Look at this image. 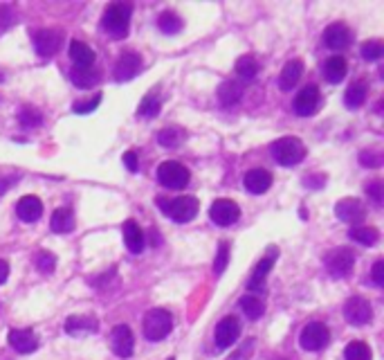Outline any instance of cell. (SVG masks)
I'll return each mask as SVG.
<instances>
[{"label":"cell","instance_id":"cell-48","mask_svg":"<svg viewBox=\"0 0 384 360\" xmlns=\"http://www.w3.org/2000/svg\"><path fill=\"white\" fill-rule=\"evenodd\" d=\"M169 360H173V358H169Z\"/></svg>","mask_w":384,"mask_h":360},{"label":"cell","instance_id":"cell-39","mask_svg":"<svg viewBox=\"0 0 384 360\" xmlns=\"http://www.w3.org/2000/svg\"><path fill=\"white\" fill-rule=\"evenodd\" d=\"M382 54H384V46L380 41H366L362 46V57L366 61H378Z\"/></svg>","mask_w":384,"mask_h":360},{"label":"cell","instance_id":"cell-47","mask_svg":"<svg viewBox=\"0 0 384 360\" xmlns=\"http://www.w3.org/2000/svg\"><path fill=\"white\" fill-rule=\"evenodd\" d=\"M7 277H10V263H7L5 259H0V286L5 284Z\"/></svg>","mask_w":384,"mask_h":360},{"label":"cell","instance_id":"cell-36","mask_svg":"<svg viewBox=\"0 0 384 360\" xmlns=\"http://www.w3.org/2000/svg\"><path fill=\"white\" fill-rule=\"evenodd\" d=\"M160 108H162V101H160V97L156 95V92H149V95L140 101L138 113H140V117H158Z\"/></svg>","mask_w":384,"mask_h":360},{"label":"cell","instance_id":"cell-34","mask_svg":"<svg viewBox=\"0 0 384 360\" xmlns=\"http://www.w3.org/2000/svg\"><path fill=\"white\" fill-rule=\"evenodd\" d=\"M182 25H184L182 19L175 12H164V14H160V19H158V28L164 34H178L182 30Z\"/></svg>","mask_w":384,"mask_h":360},{"label":"cell","instance_id":"cell-13","mask_svg":"<svg viewBox=\"0 0 384 360\" xmlns=\"http://www.w3.org/2000/svg\"><path fill=\"white\" fill-rule=\"evenodd\" d=\"M142 70V57L138 52H122V57L115 63V79L117 81H131Z\"/></svg>","mask_w":384,"mask_h":360},{"label":"cell","instance_id":"cell-18","mask_svg":"<svg viewBox=\"0 0 384 360\" xmlns=\"http://www.w3.org/2000/svg\"><path fill=\"white\" fill-rule=\"evenodd\" d=\"M10 345L19 354H34L39 349V338L32 329H12L10 331Z\"/></svg>","mask_w":384,"mask_h":360},{"label":"cell","instance_id":"cell-6","mask_svg":"<svg viewBox=\"0 0 384 360\" xmlns=\"http://www.w3.org/2000/svg\"><path fill=\"white\" fill-rule=\"evenodd\" d=\"M323 266H326L328 275L335 279H344L351 275L353 266H355V252L348 250V248H335L326 254L323 259Z\"/></svg>","mask_w":384,"mask_h":360},{"label":"cell","instance_id":"cell-12","mask_svg":"<svg viewBox=\"0 0 384 360\" xmlns=\"http://www.w3.org/2000/svg\"><path fill=\"white\" fill-rule=\"evenodd\" d=\"M238 336H241V322H238L234 315H227V318L220 320L216 333H213L218 349H229L238 340Z\"/></svg>","mask_w":384,"mask_h":360},{"label":"cell","instance_id":"cell-41","mask_svg":"<svg viewBox=\"0 0 384 360\" xmlns=\"http://www.w3.org/2000/svg\"><path fill=\"white\" fill-rule=\"evenodd\" d=\"M99 104H101V95H95V97L85 99V101H76V104L72 106V110L76 115H88V113H92V110H97Z\"/></svg>","mask_w":384,"mask_h":360},{"label":"cell","instance_id":"cell-25","mask_svg":"<svg viewBox=\"0 0 384 360\" xmlns=\"http://www.w3.org/2000/svg\"><path fill=\"white\" fill-rule=\"evenodd\" d=\"M50 228H52L54 232H58V234L72 232V230H74V214H72V210H67V208L54 210L52 219H50Z\"/></svg>","mask_w":384,"mask_h":360},{"label":"cell","instance_id":"cell-32","mask_svg":"<svg viewBox=\"0 0 384 360\" xmlns=\"http://www.w3.org/2000/svg\"><path fill=\"white\" fill-rule=\"evenodd\" d=\"M344 358L346 360H373V351L371 347L362 340H353L348 342L344 349Z\"/></svg>","mask_w":384,"mask_h":360},{"label":"cell","instance_id":"cell-1","mask_svg":"<svg viewBox=\"0 0 384 360\" xmlns=\"http://www.w3.org/2000/svg\"><path fill=\"white\" fill-rule=\"evenodd\" d=\"M131 14H133V7L128 3L108 5V10L104 12V19H101V25H104V30L113 39H124L128 34V25H131Z\"/></svg>","mask_w":384,"mask_h":360},{"label":"cell","instance_id":"cell-21","mask_svg":"<svg viewBox=\"0 0 384 360\" xmlns=\"http://www.w3.org/2000/svg\"><path fill=\"white\" fill-rule=\"evenodd\" d=\"M16 214H19V219L25 223H34L41 219L43 214V203L36 199V196H23L16 205Z\"/></svg>","mask_w":384,"mask_h":360},{"label":"cell","instance_id":"cell-37","mask_svg":"<svg viewBox=\"0 0 384 360\" xmlns=\"http://www.w3.org/2000/svg\"><path fill=\"white\" fill-rule=\"evenodd\" d=\"M19 122H21V126H25V128H34V126H39V124L43 122V115L39 113L36 108L23 106V108L19 110Z\"/></svg>","mask_w":384,"mask_h":360},{"label":"cell","instance_id":"cell-15","mask_svg":"<svg viewBox=\"0 0 384 360\" xmlns=\"http://www.w3.org/2000/svg\"><path fill=\"white\" fill-rule=\"evenodd\" d=\"M353 34L351 30L346 28V25H341V23H332L328 25L326 30H323V46L330 48V50H335V52H339V50H346L348 46H351V39Z\"/></svg>","mask_w":384,"mask_h":360},{"label":"cell","instance_id":"cell-17","mask_svg":"<svg viewBox=\"0 0 384 360\" xmlns=\"http://www.w3.org/2000/svg\"><path fill=\"white\" fill-rule=\"evenodd\" d=\"M113 351L119 358H131L135 351V336L128 324H119L113 329Z\"/></svg>","mask_w":384,"mask_h":360},{"label":"cell","instance_id":"cell-46","mask_svg":"<svg viewBox=\"0 0 384 360\" xmlns=\"http://www.w3.org/2000/svg\"><path fill=\"white\" fill-rule=\"evenodd\" d=\"M124 165L128 171H138L140 169V158H138V153L135 151H126L124 153Z\"/></svg>","mask_w":384,"mask_h":360},{"label":"cell","instance_id":"cell-24","mask_svg":"<svg viewBox=\"0 0 384 360\" xmlns=\"http://www.w3.org/2000/svg\"><path fill=\"white\" fill-rule=\"evenodd\" d=\"M70 59L74 68H90L95 63V52H92L90 46H85L81 41H72L70 43Z\"/></svg>","mask_w":384,"mask_h":360},{"label":"cell","instance_id":"cell-45","mask_svg":"<svg viewBox=\"0 0 384 360\" xmlns=\"http://www.w3.org/2000/svg\"><path fill=\"white\" fill-rule=\"evenodd\" d=\"M371 277H373V284L375 286H384V261H375L373 263Z\"/></svg>","mask_w":384,"mask_h":360},{"label":"cell","instance_id":"cell-22","mask_svg":"<svg viewBox=\"0 0 384 360\" xmlns=\"http://www.w3.org/2000/svg\"><path fill=\"white\" fill-rule=\"evenodd\" d=\"M124 243L133 254H140L147 246V239H144L142 228L135 221H126L124 223Z\"/></svg>","mask_w":384,"mask_h":360},{"label":"cell","instance_id":"cell-27","mask_svg":"<svg viewBox=\"0 0 384 360\" xmlns=\"http://www.w3.org/2000/svg\"><path fill=\"white\" fill-rule=\"evenodd\" d=\"M243 97V88L236 81H225L218 88V101L223 106H236Z\"/></svg>","mask_w":384,"mask_h":360},{"label":"cell","instance_id":"cell-33","mask_svg":"<svg viewBox=\"0 0 384 360\" xmlns=\"http://www.w3.org/2000/svg\"><path fill=\"white\" fill-rule=\"evenodd\" d=\"M256 72H259V63H256V59L252 54H245L236 61V74L241 77L243 81H252Z\"/></svg>","mask_w":384,"mask_h":360},{"label":"cell","instance_id":"cell-35","mask_svg":"<svg viewBox=\"0 0 384 360\" xmlns=\"http://www.w3.org/2000/svg\"><path fill=\"white\" fill-rule=\"evenodd\" d=\"M351 239L362 246H375L380 241V232L375 228H366V226H360V228H353L351 230Z\"/></svg>","mask_w":384,"mask_h":360},{"label":"cell","instance_id":"cell-7","mask_svg":"<svg viewBox=\"0 0 384 360\" xmlns=\"http://www.w3.org/2000/svg\"><path fill=\"white\" fill-rule=\"evenodd\" d=\"M330 340V331L323 322H310L306 324L301 331V338H299V345H301L306 351H321L328 345Z\"/></svg>","mask_w":384,"mask_h":360},{"label":"cell","instance_id":"cell-4","mask_svg":"<svg viewBox=\"0 0 384 360\" xmlns=\"http://www.w3.org/2000/svg\"><path fill=\"white\" fill-rule=\"evenodd\" d=\"M272 156L281 167H295L306 158V147L299 138H281L272 144Z\"/></svg>","mask_w":384,"mask_h":360},{"label":"cell","instance_id":"cell-2","mask_svg":"<svg viewBox=\"0 0 384 360\" xmlns=\"http://www.w3.org/2000/svg\"><path fill=\"white\" fill-rule=\"evenodd\" d=\"M171 329H173V315H171L167 308H151V311L144 315V336L151 342L164 340Z\"/></svg>","mask_w":384,"mask_h":360},{"label":"cell","instance_id":"cell-42","mask_svg":"<svg viewBox=\"0 0 384 360\" xmlns=\"http://www.w3.org/2000/svg\"><path fill=\"white\" fill-rule=\"evenodd\" d=\"M366 194H369L371 201L380 208L382 201H384V183L382 180H371V183L366 185Z\"/></svg>","mask_w":384,"mask_h":360},{"label":"cell","instance_id":"cell-8","mask_svg":"<svg viewBox=\"0 0 384 360\" xmlns=\"http://www.w3.org/2000/svg\"><path fill=\"white\" fill-rule=\"evenodd\" d=\"M344 318L353 327H366L373 320V308L371 302L364 297H351L344 304Z\"/></svg>","mask_w":384,"mask_h":360},{"label":"cell","instance_id":"cell-28","mask_svg":"<svg viewBox=\"0 0 384 360\" xmlns=\"http://www.w3.org/2000/svg\"><path fill=\"white\" fill-rule=\"evenodd\" d=\"M184 138H186L184 131L182 128H178V126H167L158 133V142L164 149H178L184 142Z\"/></svg>","mask_w":384,"mask_h":360},{"label":"cell","instance_id":"cell-16","mask_svg":"<svg viewBox=\"0 0 384 360\" xmlns=\"http://www.w3.org/2000/svg\"><path fill=\"white\" fill-rule=\"evenodd\" d=\"M277 257H279V250L270 248L268 254L263 257V259L259 261V266L254 268L250 281H247V290H263V286H266V279H268V272L272 270V266H275Z\"/></svg>","mask_w":384,"mask_h":360},{"label":"cell","instance_id":"cell-23","mask_svg":"<svg viewBox=\"0 0 384 360\" xmlns=\"http://www.w3.org/2000/svg\"><path fill=\"white\" fill-rule=\"evenodd\" d=\"M303 74V63L299 61V59H292V61H288L284 66V70L279 74V88L281 90H292L297 81L301 79Z\"/></svg>","mask_w":384,"mask_h":360},{"label":"cell","instance_id":"cell-31","mask_svg":"<svg viewBox=\"0 0 384 360\" xmlns=\"http://www.w3.org/2000/svg\"><path fill=\"white\" fill-rule=\"evenodd\" d=\"M238 306L243 308L245 318L250 320H259L263 313H266V306H263V302L256 295H245L241 297V302H238Z\"/></svg>","mask_w":384,"mask_h":360},{"label":"cell","instance_id":"cell-10","mask_svg":"<svg viewBox=\"0 0 384 360\" xmlns=\"http://www.w3.org/2000/svg\"><path fill=\"white\" fill-rule=\"evenodd\" d=\"M319 101H321V97H319L317 86H306V88L299 90L295 97V113L299 117H310L317 113Z\"/></svg>","mask_w":384,"mask_h":360},{"label":"cell","instance_id":"cell-29","mask_svg":"<svg viewBox=\"0 0 384 360\" xmlns=\"http://www.w3.org/2000/svg\"><path fill=\"white\" fill-rule=\"evenodd\" d=\"M70 79L79 88H92L99 81V70H92V68H72Z\"/></svg>","mask_w":384,"mask_h":360},{"label":"cell","instance_id":"cell-30","mask_svg":"<svg viewBox=\"0 0 384 360\" xmlns=\"http://www.w3.org/2000/svg\"><path fill=\"white\" fill-rule=\"evenodd\" d=\"M366 92H369V86H366L364 81H355L348 86V90H346V106L348 108H360L364 104V99H366Z\"/></svg>","mask_w":384,"mask_h":360},{"label":"cell","instance_id":"cell-19","mask_svg":"<svg viewBox=\"0 0 384 360\" xmlns=\"http://www.w3.org/2000/svg\"><path fill=\"white\" fill-rule=\"evenodd\" d=\"M97 329H99V322L92 315H70L65 320V331L74 338L88 336V333H95Z\"/></svg>","mask_w":384,"mask_h":360},{"label":"cell","instance_id":"cell-26","mask_svg":"<svg viewBox=\"0 0 384 360\" xmlns=\"http://www.w3.org/2000/svg\"><path fill=\"white\" fill-rule=\"evenodd\" d=\"M323 77H326L330 83L344 81V77H346V59L344 57L326 59V63H323Z\"/></svg>","mask_w":384,"mask_h":360},{"label":"cell","instance_id":"cell-44","mask_svg":"<svg viewBox=\"0 0 384 360\" xmlns=\"http://www.w3.org/2000/svg\"><path fill=\"white\" fill-rule=\"evenodd\" d=\"M360 162L364 167H382V153L380 151H362L360 153Z\"/></svg>","mask_w":384,"mask_h":360},{"label":"cell","instance_id":"cell-40","mask_svg":"<svg viewBox=\"0 0 384 360\" xmlns=\"http://www.w3.org/2000/svg\"><path fill=\"white\" fill-rule=\"evenodd\" d=\"M227 261H229V243H220L218 246V257H216V263H213V275L220 277L227 268Z\"/></svg>","mask_w":384,"mask_h":360},{"label":"cell","instance_id":"cell-14","mask_svg":"<svg viewBox=\"0 0 384 360\" xmlns=\"http://www.w3.org/2000/svg\"><path fill=\"white\" fill-rule=\"evenodd\" d=\"M335 214L339 221L348 223V226H357V223H362V219L366 217V208H364V203L357 199H341L335 205Z\"/></svg>","mask_w":384,"mask_h":360},{"label":"cell","instance_id":"cell-20","mask_svg":"<svg viewBox=\"0 0 384 360\" xmlns=\"http://www.w3.org/2000/svg\"><path fill=\"white\" fill-rule=\"evenodd\" d=\"M243 183H245V190L250 194H266L272 187V174L266 169H252L245 174Z\"/></svg>","mask_w":384,"mask_h":360},{"label":"cell","instance_id":"cell-11","mask_svg":"<svg viewBox=\"0 0 384 360\" xmlns=\"http://www.w3.org/2000/svg\"><path fill=\"white\" fill-rule=\"evenodd\" d=\"M61 48V32L58 30H39L34 34V50L43 59H50Z\"/></svg>","mask_w":384,"mask_h":360},{"label":"cell","instance_id":"cell-9","mask_svg":"<svg viewBox=\"0 0 384 360\" xmlns=\"http://www.w3.org/2000/svg\"><path fill=\"white\" fill-rule=\"evenodd\" d=\"M209 217H211L213 223H216V226L229 228V226H234L238 219H241V208H238L234 201L220 199V201H213L211 210H209Z\"/></svg>","mask_w":384,"mask_h":360},{"label":"cell","instance_id":"cell-5","mask_svg":"<svg viewBox=\"0 0 384 360\" xmlns=\"http://www.w3.org/2000/svg\"><path fill=\"white\" fill-rule=\"evenodd\" d=\"M158 180L164 187H169V190H184V187L189 185L191 174L184 165H180V162L167 160L158 167Z\"/></svg>","mask_w":384,"mask_h":360},{"label":"cell","instance_id":"cell-38","mask_svg":"<svg viewBox=\"0 0 384 360\" xmlns=\"http://www.w3.org/2000/svg\"><path fill=\"white\" fill-rule=\"evenodd\" d=\"M36 268L43 272V275H52L56 268V257L50 250H39L36 252Z\"/></svg>","mask_w":384,"mask_h":360},{"label":"cell","instance_id":"cell-43","mask_svg":"<svg viewBox=\"0 0 384 360\" xmlns=\"http://www.w3.org/2000/svg\"><path fill=\"white\" fill-rule=\"evenodd\" d=\"M16 23V14L10 5H0V32L3 30H10L12 25Z\"/></svg>","mask_w":384,"mask_h":360},{"label":"cell","instance_id":"cell-3","mask_svg":"<svg viewBox=\"0 0 384 360\" xmlns=\"http://www.w3.org/2000/svg\"><path fill=\"white\" fill-rule=\"evenodd\" d=\"M158 205L175 223H189L191 219H195V214L200 210L198 199H193V196H178V199H171V201L158 199Z\"/></svg>","mask_w":384,"mask_h":360}]
</instances>
